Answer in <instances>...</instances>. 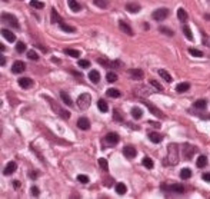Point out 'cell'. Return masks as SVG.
I'll return each instance as SVG.
<instances>
[{"label": "cell", "mask_w": 210, "mask_h": 199, "mask_svg": "<svg viewBox=\"0 0 210 199\" xmlns=\"http://www.w3.org/2000/svg\"><path fill=\"white\" fill-rule=\"evenodd\" d=\"M65 54L70 56V57H79V56H80V52L76 50V49H65Z\"/></svg>", "instance_id": "29"}, {"label": "cell", "mask_w": 210, "mask_h": 199, "mask_svg": "<svg viewBox=\"0 0 210 199\" xmlns=\"http://www.w3.org/2000/svg\"><path fill=\"white\" fill-rule=\"evenodd\" d=\"M119 27H120V30H122L123 33L129 34V36H133V30H132V27L124 22V20H119Z\"/></svg>", "instance_id": "11"}, {"label": "cell", "mask_w": 210, "mask_h": 199, "mask_svg": "<svg viewBox=\"0 0 210 199\" xmlns=\"http://www.w3.org/2000/svg\"><path fill=\"white\" fill-rule=\"evenodd\" d=\"M169 161H170V163H173V165H176L179 162L177 159V146L176 145H169Z\"/></svg>", "instance_id": "5"}, {"label": "cell", "mask_w": 210, "mask_h": 199, "mask_svg": "<svg viewBox=\"0 0 210 199\" xmlns=\"http://www.w3.org/2000/svg\"><path fill=\"white\" fill-rule=\"evenodd\" d=\"M67 5H69L70 10H72V11H75V13H77V11H79V10L81 9V5H80V3H77L76 0H70L69 3H67Z\"/></svg>", "instance_id": "22"}, {"label": "cell", "mask_w": 210, "mask_h": 199, "mask_svg": "<svg viewBox=\"0 0 210 199\" xmlns=\"http://www.w3.org/2000/svg\"><path fill=\"white\" fill-rule=\"evenodd\" d=\"M16 50H17V53H24L26 52V43L24 42H17Z\"/></svg>", "instance_id": "34"}, {"label": "cell", "mask_w": 210, "mask_h": 199, "mask_svg": "<svg viewBox=\"0 0 210 199\" xmlns=\"http://www.w3.org/2000/svg\"><path fill=\"white\" fill-rule=\"evenodd\" d=\"M13 186H14V188H19V186H20V182H13Z\"/></svg>", "instance_id": "53"}, {"label": "cell", "mask_w": 210, "mask_h": 199, "mask_svg": "<svg viewBox=\"0 0 210 199\" xmlns=\"http://www.w3.org/2000/svg\"><path fill=\"white\" fill-rule=\"evenodd\" d=\"M5 50H6V46H5V44H3V43H2V44H0V52H2V53H3V52H5Z\"/></svg>", "instance_id": "52"}, {"label": "cell", "mask_w": 210, "mask_h": 199, "mask_svg": "<svg viewBox=\"0 0 210 199\" xmlns=\"http://www.w3.org/2000/svg\"><path fill=\"white\" fill-rule=\"evenodd\" d=\"M149 123H150V125H153V126H156V128H160V125H159V122H151V120H150Z\"/></svg>", "instance_id": "50"}, {"label": "cell", "mask_w": 210, "mask_h": 199, "mask_svg": "<svg viewBox=\"0 0 210 199\" xmlns=\"http://www.w3.org/2000/svg\"><path fill=\"white\" fill-rule=\"evenodd\" d=\"M116 192H117L119 195H124L126 192H127V188H126V185L122 182H119L117 185H116Z\"/></svg>", "instance_id": "32"}, {"label": "cell", "mask_w": 210, "mask_h": 199, "mask_svg": "<svg viewBox=\"0 0 210 199\" xmlns=\"http://www.w3.org/2000/svg\"><path fill=\"white\" fill-rule=\"evenodd\" d=\"M0 32H2V36H3V38L7 40V42L13 43V42L16 40V36H14V33L10 32V30H7V29H2Z\"/></svg>", "instance_id": "12"}, {"label": "cell", "mask_w": 210, "mask_h": 199, "mask_svg": "<svg viewBox=\"0 0 210 199\" xmlns=\"http://www.w3.org/2000/svg\"><path fill=\"white\" fill-rule=\"evenodd\" d=\"M150 85H151V86H154V87H156L157 90H160V92L163 90V86L160 85V83H159V82H156V80H150Z\"/></svg>", "instance_id": "45"}, {"label": "cell", "mask_w": 210, "mask_h": 199, "mask_svg": "<svg viewBox=\"0 0 210 199\" xmlns=\"http://www.w3.org/2000/svg\"><path fill=\"white\" fill-rule=\"evenodd\" d=\"M162 191L164 192H174V194H184V185L182 183H173V185H166V183H162L160 185Z\"/></svg>", "instance_id": "1"}, {"label": "cell", "mask_w": 210, "mask_h": 199, "mask_svg": "<svg viewBox=\"0 0 210 199\" xmlns=\"http://www.w3.org/2000/svg\"><path fill=\"white\" fill-rule=\"evenodd\" d=\"M132 116H133V119H140L143 116V110L137 108V106H135V108H132Z\"/></svg>", "instance_id": "25"}, {"label": "cell", "mask_w": 210, "mask_h": 199, "mask_svg": "<svg viewBox=\"0 0 210 199\" xmlns=\"http://www.w3.org/2000/svg\"><path fill=\"white\" fill-rule=\"evenodd\" d=\"M123 155L126 158H129V159H133L137 156V151H136L133 146H124L123 148Z\"/></svg>", "instance_id": "8"}, {"label": "cell", "mask_w": 210, "mask_h": 199, "mask_svg": "<svg viewBox=\"0 0 210 199\" xmlns=\"http://www.w3.org/2000/svg\"><path fill=\"white\" fill-rule=\"evenodd\" d=\"M89 79H90L92 83H99V82H100V73H99L97 70H90Z\"/></svg>", "instance_id": "18"}, {"label": "cell", "mask_w": 210, "mask_h": 199, "mask_svg": "<svg viewBox=\"0 0 210 199\" xmlns=\"http://www.w3.org/2000/svg\"><path fill=\"white\" fill-rule=\"evenodd\" d=\"M193 108L205 110V109L207 108V100H206V99H199V100H196V102L193 103Z\"/></svg>", "instance_id": "19"}, {"label": "cell", "mask_w": 210, "mask_h": 199, "mask_svg": "<svg viewBox=\"0 0 210 199\" xmlns=\"http://www.w3.org/2000/svg\"><path fill=\"white\" fill-rule=\"evenodd\" d=\"M6 65V57L2 54V57H0V66H5Z\"/></svg>", "instance_id": "49"}, {"label": "cell", "mask_w": 210, "mask_h": 199, "mask_svg": "<svg viewBox=\"0 0 210 199\" xmlns=\"http://www.w3.org/2000/svg\"><path fill=\"white\" fill-rule=\"evenodd\" d=\"M77 126H79V129H81V130H89L90 129V122H89L87 118H79Z\"/></svg>", "instance_id": "13"}, {"label": "cell", "mask_w": 210, "mask_h": 199, "mask_svg": "<svg viewBox=\"0 0 210 199\" xmlns=\"http://www.w3.org/2000/svg\"><path fill=\"white\" fill-rule=\"evenodd\" d=\"M147 136H149V139H150L153 143H160L163 140V135H159V133H156V132H150Z\"/></svg>", "instance_id": "16"}, {"label": "cell", "mask_w": 210, "mask_h": 199, "mask_svg": "<svg viewBox=\"0 0 210 199\" xmlns=\"http://www.w3.org/2000/svg\"><path fill=\"white\" fill-rule=\"evenodd\" d=\"M60 97H62V100L65 102V105L73 106V100H72V97L67 95V92H60Z\"/></svg>", "instance_id": "21"}, {"label": "cell", "mask_w": 210, "mask_h": 199, "mask_svg": "<svg viewBox=\"0 0 210 199\" xmlns=\"http://www.w3.org/2000/svg\"><path fill=\"white\" fill-rule=\"evenodd\" d=\"M2 20L5 23H7L9 26L14 27V29H19L20 27V24H19V22H17V19L13 15H10V13H2Z\"/></svg>", "instance_id": "3"}, {"label": "cell", "mask_w": 210, "mask_h": 199, "mask_svg": "<svg viewBox=\"0 0 210 199\" xmlns=\"http://www.w3.org/2000/svg\"><path fill=\"white\" fill-rule=\"evenodd\" d=\"M77 181L80 183H83V185H86V183H89L90 179H89V176H86V175H79V176H77Z\"/></svg>", "instance_id": "44"}, {"label": "cell", "mask_w": 210, "mask_h": 199, "mask_svg": "<svg viewBox=\"0 0 210 199\" xmlns=\"http://www.w3.org/2000/svg\"><path fill=\"white\" fill-rule=\"evenodd\" d=\"M202 178H203V181H205V182H210V173L209 172H205Z\"/></svg>", "instance_id": "48"}, {"label": "cell", "mask_w": 210, "mask_h": 199, "mask_svg": "<svg viewBox=\"0 0 210 199\" xmlns=\"http://www.w3.org/2000/svg\"><path fill=\"white\" fill-rule=\"evenodd\" d=\"M160 32L164 33V34H167V36H173L174 33L170 30V29H167V27H160Z\"/></svg>", "instance_id": "46"}, {"label": "cell", "mask_w": 210, "mask_h": 199, "mask_svg": "<svg viewBox=\"0 0 210 199\" xmlns=\"http://www.w3.org/2000/svg\"><path fill=\"white\" fill-rule=\"evenodd\" d=\"M90 103H92V96H90L89 93H83V95H80L79 99H77V105H79L80 109H87L90 106Z\"/></svg>", "instance_id": "4"}, {"label": "cell", "mask_w": 210, "mask_h": 199, "mask_svg": "<svg viewBox=\"0 0 210 199\" xmlns=\"http://www.w3.org/2000/svg\"><path fill=\"white\" fill-rule=\"evenodd\" d=\"M19 85H20V87H23V89H30V87L33 86V80L30 77H20V79H19Z\"/></svg>", "instance_id": "14"}, {"label": "cell", "mask_w": 210, "mask_h": 199, "mask_svg": "<svg viewBox=\"0 0 210 199\" xmlns=\"http://www.w3.org/2000/svg\"><path fill=\"white\" fill-rule=\"evenodd\" d=\"M59 26H60V29H62L63 32H66V33H75V32H76L75 27H72V26H69V24H66L63 20L59 23Z\"/></svg>", "instance_id": "23"}, {"label": "cell", "mask_w": 210, "mask_h": 199, "mask_svg": "<svg viewBox=\"0 0 210 199\" xmlns=\"http://www.w3.org/2000/svg\"><path fill=\"white\" fill-rule=\"evenodd\" d=\"M17 169V165L16 162L10 161L7 165H6V168L3 169V175H6V176H9V175H11V173H14V171Z\"/></svg>", "instance_id": "9"}, {"label": "cell", "mask_w": 210, "mask_h": 199, "mask_svg": "<svg viewBox=\"0 0 210 199\" xmlns=\"http://www.w3.org/2000/svg\"><path fill=\"white\" fill-rule=\"evenodd\" d=\"M104 139H106V142L110 143V145H116L119 140H120V136H119L116 132H110V133L106 135V138H104Z\"/></svg>", "instance_id": "10"}, {"label": "cell", "mask_w": 210, "mask_h": 199, "mask_svg": "<svg viewBox=\"0 0 210 199\" xmlns=\"http://www.w3.org/2000/svg\"><path fill=\"white\" fill-rule=\"evenodd\" d=\"M183 33H184V36L187 38V40H193V34H192V30H190V27L189 26H184L183 27Z\"/></svg>", "instance_id": "35"}, {"label": "cell", "mask_w": 210, "mask_h": 199, "mask_svg": "<svg viewBox=\"0 0 210 199\" xmlns=\"http://www.w3.org/2000/svg\"><path fill=\"white\" fill-rule=\"evenodd\" d=\"M142 163H143V166L147 168V169H153V168H154V162L151 161V158H147V156L143 158V162H142Z\"/></svg>", "instance_id": "28"}, {"label": "cell", "mask_w": 210, "mask_h": 199, "mask_svg": "<svg viewBox=\"0 0 210 199\" xmlns=\"http://www.w3.org/2000/svg\"><path fill=\"white\" fill-rule=\"evenodd\" d=\"M97 108H99V110H100V112H104V113H106V112L109 110V105L106 103V100L100 99V100L97 102Z\"/></svg>", "instance_id": "27"}, {"label": "cell", "mask_w": 210, "mask_h": 199, "mask_svg": "<svg viewBox=\"0 0 210 199\" xmlns=\"http://www.w3.org/2000/svg\"><path fill=\"white\" fill-rule=\"evenodd\" d=\"M140 5H137V3H127L126 5V10L129 11V13H139L140 11Z\"/></svg>", "instance_id": "15"}, {"label": "cell", "mask_w": 210, "mask_h": 199, "mask_svg": "<svg viewBox=\"0 0 210 199\" xmlns=\"http://www.w3.org/2000/svg\"><path fill=\"white\" fill-rule=\"evenodd\" d=\"M177 17H179V20L182 23H186V20H187V13H186V10H184L183 7H179L177 9Z\"/></svg>", "instance_id": "20"}, {"label": "cell", "mask_w": 210, "mask_h": 199, "mask_svg": "<svg viewBox=\"0 0 210 199\" xmlns=\"http://www.w3.org/2000/svg\"><path fill=\"white\" fill-rule=\"evenodd\" d=\"M30 192H32V196H39V195H40V191H39L37 186H32Z\"/></svg>", "instance_id": "47"}, {"label": "cell", "mask_w": 210, "mask_h": 199, "mask_svg": "<svg viewBox=\"0 0 210 199\" xmlns=\"http://www.w3.org/2000/svg\"><path fill=\"white\" fill-rule=\"evenodd\" d=\"M167 16H169V9L167 7H159V9H156L151 13V19L156 20V22H162Z\"/></svg>", "instance_id": "2"}, {"label": "cell", "mask_w": 210, "mask_h": 199, "mask_svg": "<svg viewBox=\"0 0 210 199\" xmlns=\"http://www.w3.org/2000/svg\"><path fill=\"white\" fill-rule=\"evenodd\" d=\"M93 3H94V6L100 7V9H106V7H107V5H109L107 2H100V0H94Z\"/></svg>", "instance_id": "43"}, {"label": "cell", "mask_w": 210, "mask_h": 199, "mask_svg": "<svg viewBox=\"0 0 210 199\" xmlns=\"http://www.w3.org/2000/svg\"><path fill=\"white\" fill-rule=\"evenodd\" d=\"M30 6L34 7V9H43L44 3L43 2H37V0H32V2H30Z\"/></svg>", "instance_id": "38"}, {"label": "cell", "mask_w": 210, "mask_h": 199, "mask_svg": "<svg viewBox=\"0 0 210 199\" xmlns=\"http://www.w3.org/2000/svg\"><path fill=\"white\" fill-rule=\"evenodd\" d=\"M196 165H197V168H205L207 165V158L205 155H200L196 161Z\"/></svg>", "instance_id": "26"}, {"label": "cell", "mask_w": 210, "mask_h": 199, "mask_svg": "<svg viewBox=\"0 0 210 199\" xmlns=\"http://www.w3.org/2000/svg\"><path fill=\"white\" fill-rule=\"evenodd\" d=\"M106 80L110 82V83H113V82L117 80V75H116L114 72H109L107 75H106Z\"/></svg>", "instance_id": "36"}, {"label": "cell", "mask_w": 210, "mask_h": 199, "mask_svg": "<svg viewBox=\"0 0 210 199\" xmlns=\"http://www.w3.org/2000/svg\"><path fill=\"white\" fill-rule=\"evenodd\" d=\"M180 178H182L183 181H186V179H190V178H192V171H190L189 168H184V169H182V172H180Z\"/></svg>", "instance_id": "31"}, {"label": "cell", "mask_w": 210, "mask_h": 199, "mask_svg": "<svg viewBox=\"0 0 210 199\" xmlns=\"http://www.w3.org/2000/svg\"><path fill=\"white\" fill-rule=\"evenodd\" d=\"M159 75L162 76V77L167 82V83H172V82H173V77L170 76V73H169V72H166V70L160 69V70H159Z\"/></svg>", "instance_id": "24"}, {"label": "cell", "mask_w": 210, "mask_h": 199, "mask_svg": "<svg viewBox=\"0 0 210 199\" xmlns=\"http://www.w3.org/2000/svg\"><path fill=\"white\" fill-rule=\"evenodd\" d=\"M30 176H32V179H34L36 176H39V172H32L30 173Z\"/></svg>", "instance_id": "51"}, {"label": "cell", "mask_w": 210, "mask_h": 199, "mask_svg": "<svg viewBox=\"0 0 210 199\" xmlns=\"http://www.w3.org/2000/svg\"><path fill=\"white\" fill-rule=\"evenodd\" d=\"M189 53L192 54V56H194V57H203V53H202L200 50H197V49H194V47L189 49Z\"/></svg>", "instance_id": "37"}, {"label": "cell", "mask_w": 210, "mask_h": 199, "mask_svg": "<svg viewBox=\"0 0 210 199\" xmlns=\"http://www.w3.org/2000/svg\"><path fill=\"white\" fill-rule=\"evenodd\" d=\"M62 22V17L57 15L56 7H52V23H60Z\"/></svg>", "instance_id": "30"}, {"label": "cell", "mask_w": 210, "mask_h": 199, "mask_svg": "<svg viewBox=\"0 0 210 199\" xmlns=\"http://www.w3.org/2000/svg\"><path fill=\"white\" fill-rule=\"evenodd\" d=\"M127 73H129V75L132 76V79H135V80H142L143 76H145L143 70H140V69H129Z\"/></svg>", "instance_id": "7"}, {"label": "cell", "mask_w": 210, "mask_h": 199, "mask_svg": "<svg viewBox=\"0 0 210 199\" xmlns=\"http://www.w3.org/2000/svg\"><path fill=\"white\" fill-rule=\"evenodd\" d=\"M189 89H190V83H187V82H182V83L176 85V92H179V93H184Z\"/></svg>", "instance_id": "17"}, {"label": "cell", "mask_w": 210, "mask_h": 199, "mask_svg": "<svg viewBox=\"0 0 210 199\" xmlns=\"http://www.w3.org/2000/svg\"><path fill=\"white\" fill-rule=\"evenodd\" d=\"M90 66V62L87 59H81V60H79V67H81V69H87Z\"/></svg>", "instance_id": "40"}, {"label": "cell", "mask_w": 210, "mask_h": 199, "mask_svg": "<svg viewBox=\"0 0 210 199\" xmlns=\"http://www.w3.org/2000/svg\"><path fill=\"white\" fill-rule=\"evenodd\" d=\"M113 118H114V120H119V122H123V116H122V113L119 112L117 109H114V110H113Z\"/></svg>", "instance_id": "42"}, {"label": "cell", "mask_w": 210, "mask_h": 199, "mask_svg": "<svg viewBox=\"0 0 210 199\" xmlns=\"http://www.w3.org/2000/svg\"><path fill=\"white\" fill-rule=\"evenodd\" d=\"M27 57L32 60H39V53H36L34 50H29L27 52Z\"/></svg>", "instance_id": "41"}, {"label": "cell", "mask_w": 210, "mask_h": 199, "mask_svg": "<svg viewBox=\"0 0 210 199\" xmlns=\"http://www.w3.org/2000/svg\"><path fill=\"white\" fill-rule=\"evenodd\" d=\"M99 165H100V168H102L103 171H107L109 169V163L104 158H100V159H99Z\"/></svg>", "instance_id": "39"}, {"label": "cell", "mask_w": 210, "mask_h": 199, "mask_svg": "<svg viewBox=\"0 0 210 199\" xmlns=\"http://www.w3.org/2000/svg\"><path fill=\"white\" fill-rule=\"evenodd\" d=\"M24 70H26V63L22 62V60H16V62L13 63V66H11V72H13V73H16V75L23 73Z\"/></svg>", "instance_id": "6"}, {"label": "cell", "mask_w": 210, "mask_h": 199, "mask_svg": "<svg viewBox=\"0 0 210 199\" xmlns=\"http://www.w3.org/2000/svg\"><path fill=\"white\" fill-rule=\"evenodd\" d=\"M106 95H107L109 97H119L120 96V92H119L117 89H114V87H110V89H107Z\"/></svg>", "instance_id": "33"}]
</instances>
